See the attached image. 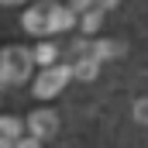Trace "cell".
<instances>
[{
    "label": "cell",
    "instance_id": "cell-1",
    "mask_svg": "<svg viewBox=\"0 0 148 148\" xmlns=\"http://www.w3.org/2000/svg\"><path fill=\"white\" fill-rule=\"evenodd\" d=\"M35 69V52L24 45H7L0 52V83H28V76Z\"/></svg>",
    "mask_w": 148,
    "mask_h": 148
},
{
    "label": "cell",
    "instance_id": "cell-2",
    "mask_svg": "<svg viewBox=\"0 0 148 148\" xmlns=\"http://www.w3.org/2000/svg\"><path fill=\"white\" fill-rule=\"evenodd\" d=\"M69 79H73V66H69V62H59V66H52V69H41V73L35 76V83H31V90H35L38 100H52L55 93L66 90Z\"/></svg>",
    "mask_w": 148,
    "mask_h": 148
},
{
    "label": "cell",
    "instance_id": "cell-3",
    "mask_svg": "<svg viewBox=\"0 0 148 148\" xmlns=\"http://www.w3.org/2000/svg\"><path fill=\"white\" fill-rule=\"evenodd\" d=\"M21 24H24V31L28 35H55V28H52V3H31L24 14H21Z\"/></svg>",
    "mask_w": 148,
    "mask_h": 148
},
{
    "label": "cell",
    "instance_id": "cell-4",
    "mask_svg": "<svg viewBox=\"0 0 148 148\" xmlns=\"http://www.w3.org/2000/svg\"><path fill=\"white\" fill-rule=\"evenodd\" d=\"M28 131H31V138H38V141L52 138V134L59 131V114L48 110V107H38V110L28 117Z\"/></svg>",
    "mask_w": 148,
    "mask_h": 148
},
{
    "label": "cell",
    "instance_id": "cell-5",
    "mask_svg": "<svg viewBox=\"0 0 148 148\" xmlns=\"http://www.w3.org/2000/svg\"><path fill=\"white\" fill-rule=\"evenodd\" d=\"M24 134H21V117H10V114H3L0 117V148H17Z\"/></svg>",
    "mask_w": 148,
    "mask_h": 148
},
{
    "label": "cell",
    "instance_id": "cell-6",
    "mask_svg": "<svg viewBox=\"0 0 148 148\" xmlns=\"http://www.w3.org/2000/svg\"><path fill=\"white\" fill-rule=\"evenodd\" d=\"M76 24H79V17H76L66 3H52V28H55V35L69 31V28H76Z\"/></svg>",
    "mask_w": 148,
    "mask_h": 148
},
{
    "label": "cell",
    "instance_id": "cell-7",
    "mask_svg": "<svg viewBox=\"0 0 148 148\" xmlns=\"http://www.w3.org/2000/svg\"><path fill=\"white\" fill-rule=\"evenodd\" d=\"M69 66H73V79H79V83H93L100 76V62L97 59H79V62H69Z\"/></svg>",
    "mask_w": 148,
    "mask_h": 148
},
{
    "label": "cell",
    "instance_id": "cell-8",
    "mask_svg": "<svg viewBox=\"0 0 148 148\" xmlns=\"http://www.w3.org/2000/svg\"><path fill=\"white\" fill-rule=\"evenodd\" d=\"M31 52H35V66H41V69L59 66V48H55L52 41H41V45H35Z\"/></svg>",
    "mask_w": 148,
    "mask_h": 148
},
{
    "label": "cell",
    "instance_id": "cell-9",
    "mask_svg": "<svg viewBox=\"0 0 148 148\" xmlns=\"http://www.w3.org/2000/svg\"><path fill=\"white\" fill-rule=\"evenodd\" d=\"M100 24H103V10H90V14H83L79 17V28H83V35H93V31H100Z\"/></svg>",
    "mask_w": 148,
    "mask_h": 148
},
{
    "label": "cell",
    "instance_id": "cell-10",
    "mask_svg": "<svg viewBox=\"0 0 148 148\" xmlns=\"http://www.w3.org/2000/svg\"><path fill=\"white\" fill-rule=\"evenodd\" d=\"M66 7L73 10L76 17H83V14H90V10L97 7V0H66Z\"/></svg>",
    "mask_w": 148,
    "mask_h": 148
},
{
    "label": "cell",
    "instance_id": "cell-11",
    "mask_svg": "<svg viewBox=\"0 0 148 148\" xmlns=\"http://www.w3.org/2000/svg\"><path fill=\"white\" fill-rule=\"evenodd\" d=\"M134 121H138V124H145V127H148V97H141V100L134 103Z\"/></svg>",
    "mask_w": 148,
    "mask_h": 148
},
{
    "label": "cell",
    "instance_id": "cell-12",
    "mask_svg": "<svg viewBox=\"0 0 148 148\" xmlns=\"http://www.w3.org/2000/svg\"><path fill=\"white\" fill-rule=\"evenodd\" d=\"M17 148H41V141H38V138H21Z\"/></svg>",
    "mask_w": 148,
    "mask_h": 148
},
{
    "label": "cell",
    "instance_id": "cell-13",
    "mask_svg": "<svg viewBox=\"0 0 148 148\" xmlns=\"http://www.w3.org/2000/svg\"><path fill=\"white\" fill-rule=\"evenodd\" d=\"M110 7H117V0H97V10H103V14H107Z\"/></svg>",
    "mask_w": 148,
    "mask_h": 148
},
{
    "label": "cell",
    "instance_id": "cell-14",
    "mask_svg": "<svg viewBox=\"0 0 148 148\" xmlns=\"http://www.w3.org/2000/svg\"><path fill=\"white\" fill-rule=\"evenodd\" d=\"M3 7H17V3H24V0H0Z\"/></svg>",
    "mask_w": 148,
    "mask_h": 148
},
{
    "label": "cell",
    "instance_id": "cell-15",
    "mask_svg": "<svg viewBox=\"0 0 148 148\" xmlns=\"http://www.w3.org/2000/svg\"><path fill=\"white\" fill-rule=\"evenodd\" d=\"M38 3H66V0H38Z\"/></svg>",
    "mask_w": 148,
    "mask_h": 148
}]
</instances>
